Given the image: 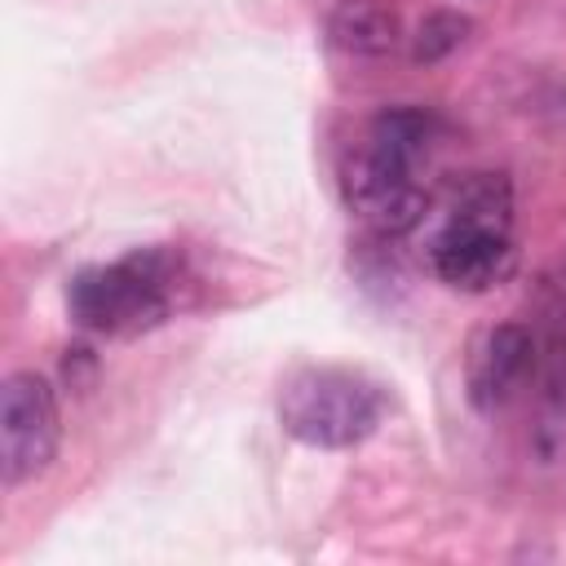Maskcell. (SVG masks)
<instances>
[{"mask_svg":"<svg viewBox=\"0 0 566 566\" xmlns=\"http://www.w3.org/2000/svg\"><path fill=\"white\" fill-rule=\"evenodd\" d=\"M433 274L455 292H491L513 270V195L500 172H473L429 243Z\"/></svg>","mask_w":566,"mask_h":566,"instance_id":"cell-1","label":"cell"},{"mask_svg":"<svg viewBox=\"0 0 566 566\" xmlns=\"http://www.w3.org/2000/svg\"><path fill=\"white\" fill-rule=\"evenodd\" d=\"M385 416V389L354 367L336 363H310L296 367L279 389V424L287 438L318 447V451H345L376 433Z\"/></svg>","mask_w":566,"mask_h":566,"instance_id":"cell-2","label":"cell"},{"mask_svg":"<svg viewBox=\"0 0 566 566\" xmlns=\"http://www.w3.org/2000/svg\"><path fill=\"white\" fill-rule=\"evenodd\" d=\"M177 265L172 248H137L111 265L80 270L66 292L71 318L97 336H137L159 327L172 310Z\"/></svg>","mask_w":566,"mask_h":566,"instance_id":"cell-3","label":"cell"},{"mask_svg":"<svg viewBox=\"0 0 566 566\" xmlns=\"http://www.w3.org/2000/svg\"><path fill=\"white\" fill-rule=\"evenodd\" d=\"M62 416L53 385L35 371H13L0 385V473L4 486L40 478L57 455Z\"/></svg>","mask_w":566,"mask_h":566,"instance_id":"cell-4","label":"cell"},{"mask_svg":"<svg viewBox=\"0 0 566 566\" xmlns=\"http://www.w3.org/2000/svg\"><path fill=\"white\" fill-rule=\"evenodd\" d=\"M340 181H345V203L385 239L411 234L429 212V195L416 181V172L371 155L367 146L345 164Z\"/></svg>","mask_w":566,"mask_h":566,"instance_id":"cell-5","label":"cell"},{"mask_svg":"<svg viewBox=\"0 0 566 566\" xmlns=\"http://www.w3.org/2000/svg\"><path fill=\"white\" fill-rule=\"evenodd\" d=\"M535 376V327L526 323H495L486 327L464 363V389L478 411H500L517 398V389Z\"/></svg>","mask_w":566,"mask_h":566,"instance_id":"cell-6","label":"cell"},{"mask_svg":"<svg viewBox=\"0 0 566 566\" xmlns=\"http://www.w3.org/2000/svg\"><path fill=\"white\" fill-rule=\"evenodd\" d=\"M535 447L544 460H557L566 451V305L557 296H548L544 323L535 332Z\"/></svg>","mask_w":566,"mask_h":566,"instance_id":"cell-7","label":"cell"},{"mask_svg":"<svg viewBox=\"0 0 566 566\" xmlns=\"http://www.w3.org/2000/svg\"><path fill=\"white\" fill-rule=\"evenodd\" d=\"M398 9L389 0H336L327 13V40L354 57H380L398 44Z\"/></svg>","mask_w":566,"mask_h":566,"instance_id":"cell-8","label":"cell"},{"mask_svg":"<svg viewBox=\"0 0 566 566\" xmlns=\"http://www.w3.org/2000/svg\"><path fill=\"white\" fill-rule=\"evenodd\" d=\"M429 137H433V119L424 111H416V106H389V111H380L371 119L363 146L371 155H380V159L416 172L420 159L429 155Z\"/></svg>","mask_w":566,"mask_h":566,"instance_id":"cell-9","label":"cell"},{"mask_svg":"<svg viewBox=\"0 0 566 566\" xmlns=\"http://www.w3.org/2000/svg\"><path fill=\"white\" fill-rule=\"evenodd\" d=\"M469 31H473V22H469L464 13H455V9L429 13V18L416 27V35H411V62H420V66L442 62L447 53H455V49L464 44Z\"/></svg>","mask_w":566,"mask_h":566,"instance_id":"cell-10","label":"cell"}]
</instances>
